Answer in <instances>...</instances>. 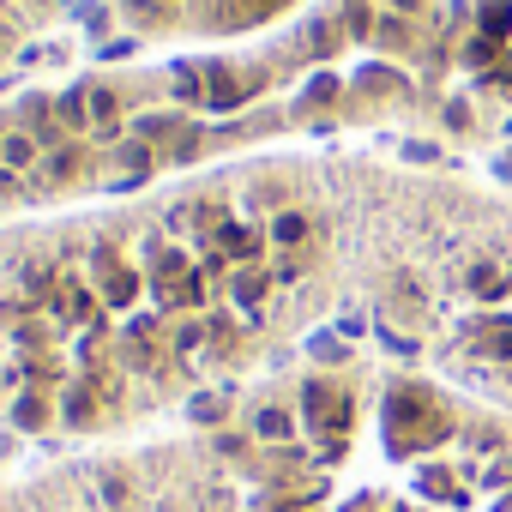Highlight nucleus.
Wrapping results in <instances>:
<instances>
[{
    "label": "nucleus",
    "instance_id": "obj_2",
    "mask_svg": "<svg viewBox=\"0 0 512 512\" xmlns=\"http://www.w3.org/2000/svg\"><path fill=\"white\" fill-rule=\"evenodd\" d=\"M350 332L512 416V199L368 157Z\"/></svg>",
    "mask_w": 512,
    "mask_h": 512
},
{
    "label": "nucleus",
    "instance_id": "obj_6",
    "mask_svg": "<svg viewBox=\"0 0 512 512\" xmlns=\"http://www.w3.org/2000/svg\"><path fill=\"white\" fill-rule=\"evenodd\" d=\"M73 7V0H0V79H7L43 37L49 25Z\"/></svg>",
    "mask_w": 512,
    "mask_h": 512
},
{
    "label": "nucleus",
    "instance_id": "obj_5",
    "mask_svg": "<svg viewBox=\"0 0 512 512\" xmlns=\"http://www.w3.org/2000/svg\"><path fill=\"white\" fill-rule=\"evenodd\" d=\"M139 49H217L302 19L314 0H97Z\"/></svg>",
    "mask_w": 512,
    "mask_h": 512
},
{
    "label": "nucleus",
    "instance_id": "obj_1",
    "mask_svg": "<svg viewBox=\"0 0 512 512\" xmlns=\"http://www.w3.org/2000/svg\"><path fill=\"white\" fill-rule=\"evenodd\" d=\"M368 151H247L0 217V428L37 452L175 428L350 332Z\"/></svg>",
    "mask_w": 512,
    "mask_h": 512
},
{
    "label": "nucleus",
    "instance_id": "obj_7",
    "mask_svg": "<svg viewBox=\"0 0 512 512\" xmlns=\"http://www.w3.org/2000/svg\"><path fill=\"white\" fill-rule=\"evenodd\" d=\"M506 169H512V145H506Z\"/></svg>",
    "mask_w": 512,
    "mask_h": 512
},
{
    "label": "nucleus",
    "instance_id": "obj_3",
    "mask_svg": "<svg viewBox=\"0 0 512 512\" xmlns=\"http://www.w3.org/2000/svg\"><path fill=\"white\" fill-rule=\"evenodd\" d=\"M332 512H512V416L386 356L368 446Z\"/></svg>",
    "mask_w": 512,
    "mask_h": 512
},
{
    "label": "nucleus",
    "instance_id": "obj_4",
    "mask_svg": "<svg viewBox=\"0 0 512 512\" xmlns=\"http://www.w3.org/2000/svg\"><path fill=\"white\" fill-rule=\"evenodd\" d=\"M0 512H253V482L205 416L157 434L43 452L0 470Z\"/></svg>",
    "mask_w": 512,
    "mask_h": 512
}]
</instances>
